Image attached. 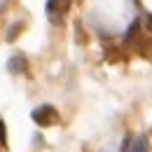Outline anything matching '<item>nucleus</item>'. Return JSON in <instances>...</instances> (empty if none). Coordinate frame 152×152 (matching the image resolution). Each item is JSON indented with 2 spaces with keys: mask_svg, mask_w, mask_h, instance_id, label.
Returning <instances> with one entry per match:
<instances>
[{
  "mask_svg": "<svg viewBox=\"0 0 152 152\" xmlns=\"http://www.w3.org/2000/svg\"><path fill=\"white\" fill-rule=\"evenodd\" d=\"M7 70L12 73V75H23V73H28V61L23 54H14V56H10L7 61Z\"/></svg>",
  "mask_w": 152,
  "mask_h": 152,
  "instance_id": "7ed1b4c3",
  "label": "nucleus"
},
{
  "mask_svg": "<svg viewBox=\"0 0 152 152\" xmlns=\"http://www.w3.org/2000/svg\"><path fill=\"white\" fill-rule=\"evenodd\" d=\"M45 10H47V14H49L52 21H58L68 10H70V0H47Z\"/></svg>",
  "mask_w": 152,
  "mask_h": 152,
  "instance_id": "f03ea898",
  "label": "nucleus"
},
{
  "mask_svg": "<svg viewBox=\"0 0 152 152\" xmlns=\"http://www.w3.org/2000/svg\"><path fill=\"white\" fill-rule=\"evenodd\" d=\"M148 138L145 136H138V138H133V143H131V150L129 152H148Z\"/></svg>",
  "mask_w": 152,
  "mask_h": 152,
  "instance_id": "423d86ee",
  "label": "nucleus"
},
{
  "mask_svg": "<svg viewBox=\"0 0 152 152\" xmlns=\"http://www.w3.org/2000/svg\"><path fill=\"white\" fill-rule=\"evenodd\" d=\"M148 28H150V33H152V14H148Z\"/></svg>",
  "mask_w": 152,
  "mask_h": 152,
  "instance_id": "9d476101",
  "label": "nucleus"
},
{
  "mask_svg": "<svg viewBox=\"0 0 152 152\" xmlns=\"http://www.w3.org/2000/svg\"><path fill=\"white\" fill-rule=\"evenodd\" d=\"M21 28H23V23H14V26L7 31V42H14V40H17V33H19Z\"/></svg>",
  "mask_w": 152,
  "mask_h": 152,
  "instance_id": "0eeeda50",
  "label": "nucleus"
},
{
  "mask_svg": "<svg viewBox=\"0 0 152 152\" xmlns=\"http://www.w3.org/2000/svg\"><path fill=\"white\" fill-rule=\"evenodd\" d=\"M138 33H140V21L136 19L131 26L126 28V33H124V42H136V40H138Z\"/></svg>",
  "mask_w": 152,
  "mask_h": 152,
  "instance_id": "39448f33",
  "label": "nucleus"
},
{
  "mask_svg": "<svg viewBox=\"0 0 152 152\" xmlns=\"http://www.w3.org/2000/svg\"><path fill=\"white\" fill-rule=\"evenodd\" d=\"M131 143H133V138H131V136H126V138H124V143H122V150H119V152H129V150H131Z\"/></svg>",
  "mask_w": 152,
  "mask_h": 152,
  "instance_id": "1a4fd4ad",
  "label": "nucleus"
},
{
  "mask_svg": "<svg viewBox=\"0 0 152 152\" xmlns=\"http://www.w3.org/2000/svg\"><path fill=\"white\" fill-rule=\"evenodd\" d=\"M0 145L7 148V129H5V122L0 119Z\"/></svg>",
  "mask_w": 152,
  "mask_h": 152,
  "instance_id": "6e6552de",
  "label": "nucleus"
},
{
  "mask_svg": "<svg viewBox=\"0 0 152 152\" xmlns=\"http://www.w3.org/2000/svg\"><path fill=\"white\" fill-rule=\"evenodd\" d=\"M136 52L145 58H152V38H138L136 40Z\"/></svg>",
  "mask_w": 152,
  "mask_h": 152,
  "instance_id": "20e7f679",
  "label": "nucleus"
},
{
  "mask_svg": "<svg viewBox=\"0 0 152 152\" xmlns=\"http://www.w3.org/2000/svg\"><path fill=\"white\" fill-rule=\"evenodd\" d=\"M31 117H33V122H35L38 126L47 129V126H54L58 122V110L54 105H38V108L31 113Z\"/></svg>",
  "mask_w": 152,
  "mask_h": 152,
  "instance_id": "f257e3e1",
  "label": "nucleus"
}]
</instances>
